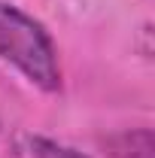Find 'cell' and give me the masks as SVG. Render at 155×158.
Returning a JSON list of instances; mask_svg holds the SVG:
<instances>
[{"label": "cell", "mask_w": 155, "mask_h": 158, "mask_svg": "<svg viewBox=\"0 0 155 158\" xmlns=\"http://www.w3.org/2000/svg\"><path fill=\"white\" fill-rule=\"evenodd\" d=\"M0 61L12 64L40 91H61V61L52 34L6 0H0Z\"/></svg>", "instance_id": "cell-1"}, {"label": "cell", "mask_w": 155, "mask_h": 158, "mask_svg": "<svg viewBox=\"0 0 155 158\" xmlns=\"http://www.w3.org/2000/svg\"><path fill=\"white\" fill-rule=\"evenodd\" d=\"M107 158H155V134L152 128H131L100 140Z\"/></svg>", "instance_id": "cell-2"}, {"label": "cell", "mask_w": 155, "mask_h": 158, "mask_svg": "<svg viewBox=\"0 0 155 158\" xmlns=\"http://www.w3.org/2000/svg\"><path fill=\"white\" fill-rule=\"evenodd\" d=\"M31 158H88L76 152V149H70V146H64L58 140H49V137H31Z\"/></svg>", "instance_id": "cell-3"}]
</instances>
